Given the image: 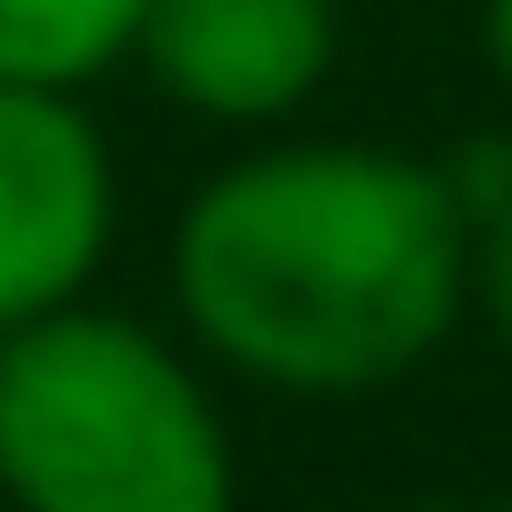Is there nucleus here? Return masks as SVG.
Wrapping results in <instances>:
<instances>
[{
    "instance_id": "1",
    "label": "nucleus",
    "mask_w": 512,
    "mask_h": 512,
    "mask_svg": "<svg viewBox=\"0 0 512 512\" xmlns=\"http://www.w3.org/2000/svg\"><path fill=\"white\" fill-rule=\"evenodd\" d=\"M171 292L211 362L272 392H382L472 302V201L382 141H272L191 191Z\"/></svg>"
},
{
    "instance_id": "2",
    "label": "nucleus",
    "mask_w": 512,
    "mask_h": 512,
    "mask_svg": "<svg viewBox=\"0 0 512 512\" xmlns=\"http://www.w3.org/2000/svg\"><path fill=\"white\" fill-rule=\"evenodd\" d=\"M0 492L21 512H241V462L161 332L71 302L0 332Z\"/></svg>"
},
{
    "instance_id": "3",
    "label": "nucleus",
    "mask_w": 512,
    "mask_h": 512,
    "mask_svg": "<svg viewBox=\"0 0 512 512\" xmlns=\"http://www.w3.org/2000/svg\"><path fill=\"white\" fill-rule=\"evenodd\" d=\"M111 221L121 181L81 91L0 81V332L71 312L111 251Z\"/></svg>"
},
{
    "instance_id": "4",
    "label": "nucleus",
    "mask_w": 512,
    "mask_h": 512,
    "mask_svg": "<svg viewBox=\"0 0 512 512\" xmlns=\"http://www.w3.org/2000/svg\"><path fill=\"white\" fill-rule=\"evenodd\" d=\"M151 81L191 121H292L342 51V0H151L141 41Z\"/></svg>"
},
{
    "instance_id": "5",
    "label": "nucleus",
    "mask_w": 512,
    "mask_h": 512,
    "mask_svg": "<svg viewBox=\"0 0 512 512\" xmlns=\"http://www.w3.org/2000/svg\"><path fill=\"white\" fill-rule=\"evenodd\" d=\"M151 0H0V81L81 91L141 41Z\"/></svg>"
},
{
    "instance_id": "6",
    "label": "nucleus",
    "mask_w": 512,
    "mask_h": 512,
    "mask_svg": "<svg viewBox=\"0 0 512 512\" xmlns=\"http://www.w3.org/2000/svg\"><path fill=\"white\" fill-rule=\"evenodd\" d=\"M472 292H482V312H492V332H502V352H512V191H502L492 221L472 231Z\"/></svg>"
},
{
    "instance_id": "7",
    "label": "nucleus",
    "mask_w": 512,
    "mask_h": 512,
    "mask_svg": "<svg viewBox=\"0 0 512 512\" xmlns=\"http://www.w3.org/2000/svg\"><path fill=\"white\" fill-rule=\"evenodd\" d=\"M482 51H492V81L512 91V0H482Z\"/></svg>"
}]
</instances>
